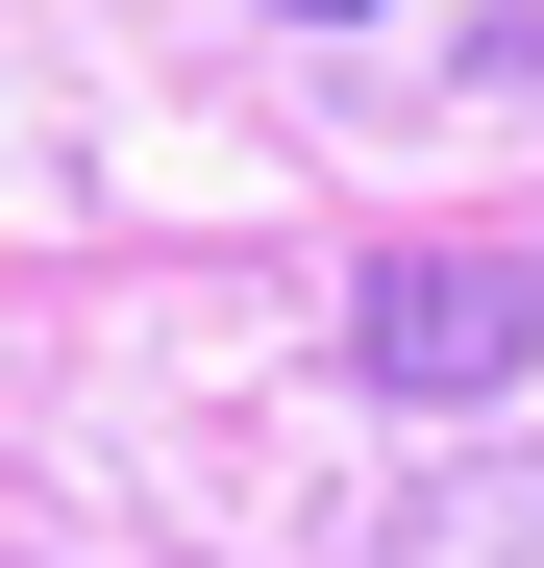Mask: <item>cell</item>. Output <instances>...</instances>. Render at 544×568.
<instances>
[{
  "label": "cell",
  "mask_w": 544,
  "mask_h": 568,
  "mask_svg": "<svg viewBox=\"0 0 544 568\" xmlns=\"http://www.w3.org/2000/svg\"><path fill=\"white\" fill-rule=\"evenodd\" d=\"M471 100H495V124H544V0H520V26H471Z\"/></svg>",
  "instance_id": "obj_3"
},
{
  "label": "cell",
  "mask_w": 544,
  "mask_h": 568,
  "mask_svg": "<svg viewBox=\"0 0 544 568\" xmlns=\"http://www.w3.org/2000/svg\"><path fill=\"white\" fill-rule=\"evenodd\" d=\"M396 568H544V445L445 469V495H396Z\"/></svg>",
  "instance_id": "obj_2"
},
{
  "label": "cell",
  "mask_w": 544,
  "mask_h": 568,
  "mask_svg": "<svg viewBox=\"0 0 544 568\" xmlns=\"http://www.w3.org/2000/svg\"><path fill=\"white\" fill-rule=\"evenodd\" d=\"M298 26H372V0H298Z\"/></svg>",
  "instance_id": "obj_4"
},
{
  "label": "cell",
  "mask_w": 544,
  "mask_h": 568,
  "mask_svg": "<svg viewBox=\"0 0 544 568\" xmlns=\"http://www.w3.org/2000/svg\"><path fill=\"white\" fill-rule=\"evenodd\" d=\"M346 371H372V396H520L544 371V247H372Z\"/></svg>",
  "instance_id": "obj_1"
}]
</instances>
